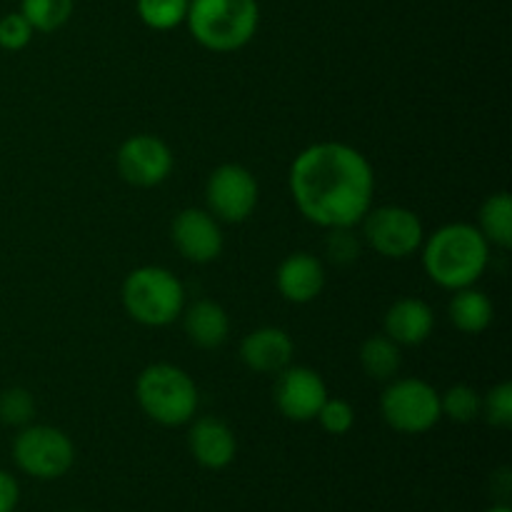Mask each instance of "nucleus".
Returning a JSON list of instances; mask_svg holds the SVG:
<instances>
[{
  "label": "nucleus",
  "mask_w": 512,
  "mask_h": 512,
  "mask_svg": "<svg viewBox=\"0 0 512 512\" xmlns=\"http://www.w3.org/2000/svg\"><path fill=\"white\" fill-rule=\"evenodd\" d=\"M375 173L348 143H313L290 165V195L305 220L320 228H355L373 208Z\"/></svg>",
  "instance_id": "f257e3e1"
},
{
  "label": "nucleus",
  "mask_w": 512,
  "mask_h": 512,
  "mask_svg": "<svg viewBox=\"0 0 512 512\" xmlns=\"http://www.w3.org/2000/svg\"><path fill=\"white\" fill-rule=\"evenodd\" d=\"M423 268L445 290L470 288L483 278L490 263V243L478 225L448 223L423 240Z\"/></svg>",
  "instance_id": "f03ea898"
},
{
  "label": "nucleus",
  "mask_w": 512,
  "mask_h": 512,
  "mask_svg": "<svg viewBox=\"0 0 512 512\" xmlns=\"http://www.w3.org/2000/svg\"><path fill=\"white\" fill-rule=\"evenodd\" d=\"M185 23L205 50L233 53L258 33L260 5L258 0H190Z\"/></svg>",
  "instance_id": "7ed1b4c3"
},
{
  "label": "nucleus",
  "mask_w": 512,
  "mask_h": 512,
  "mask_svg": "<svg viewBox=\"0 0 512 512\" xmlns=\"http://www.w3.org/2000/svg\"><path fill=\"white\" fill-rule=\"evenodd\" d=\"M135 398L140 410L153 423L178 428L198 413V385L183 368L170 363H153L138 375Z\"/></svg>",
  "instance_id": "20e7f679"
},
{
  "label": "nucleus",
  "mask_w": 512,
  "mask_h": 512,
  "mask_svg": "<svg viewBox=\"0 0 512 512\" xmlns=\"http://www.w3.org/2000/svg\"><path fill=\"white\" fill-rule=\"evenodd\" d=\"M123 308L135 323L165 328L185 310V288L175 273L160 265H143L123 280Z\"/></svg>",
  "instance_id": "39448f33"
},
{
  "label": "nucleus",
  "mask_w": 512,
  "mask_h": 512,
  "mask_svg": "<svg viewBox=\"0 0 512 512\" xmlns=\"http://www.w3.org/2000/svg\"><path fill=\"white\" fill-rule=\"evenodd\" d=\"M380 413L398 433L423 435L443 418L440 393L420 378L393 380L380 398Z\"/></svg>",
  "instance_id": "423d86ee"
},
{
  "label": "nucleus",
  "mask_w": 512,
  "mask_h": 512,
  "mask_svg": "<svg viewBox=\"0 0 512 512\" xmlns=\"http://www.w3.org/2000/svg\"><path fill=\"white\" fill-rule=\"evenodd\" d=\"M13 460L35 480H58L73 468V440L53 425H25L13 440Z\"/></svg>",
  "instance_id": "0eeeda50"
},
{
  "label": "nucleus",
  "mask_w": 512,
  "mask_h": 512,
  "mask_svg": "<svg viewBox=\"0 0 512 512\" xmlns=\"http://www.w3.org/2000/svg\"><path fill=\"white\" fill-rule=\"evenodd\" d=\"M363 233L370 248L390 260H405L418 253L425 240V228L418 215L403 205L370 208L363 218Z\"/></svg>",
  "instance_id": "6e6552de"
},
{
  "label": "nucleus",
  "mask_w": 512,
  "mask_h": 512,
  "mask_svg": "<svg viewBox=\"0 0 512 512\" xmlns=\"http://www.w3.org/2000/svg\"><path fill=\"white\" fill-rule=\"evenodd\" d=\"M258 180L245 165L225 163L210 173L205 183V203L208 213L223 223H243L253 215L258 205Z\"/></svg>",
  "instance_id": "1a4fd4ad"
},
{
  "label": "nucleus",
  "mask_w": 512,
  "mask_h": 512,
  "mask_svg": "<svg viewBox=\"0 0 512 512\" xmlns=\"http://www.w3.org/2000/svg\"><path fill=\"white\" fill-rule=\"evenodd\" d=\"M118 173L125 183L135 188H155L173 173V150L158 135L138 133L130 135L115 155Z\"/></svg>",
  "instance_id": "9d476101"
},
{
  "label": "nucleus",
  "mask_w": 512,
  "mask_h": 512,
  "mask_svg": "<svg viewBox=\"0 0 512 512\" xmlns=\"http://www.w3.org/2000/svg\"><path fill=\"white\" fill-rule=\"evenodd\" d=\"M273 398L285 418L293 423H308L318 418L320 408L328 400V385L313 368L288 365L278 373Z\"/></svg>",
  "instance_id": "9b49d317"
},
{
  "label": "nucleus",
  "mask_w": 512,
  "mask_h": 512,
  "mask_svg": "<svg viewBox=\"0 0 512 512\" xmlns=\"http://www.w3.org/2000/svg\"><path fill=\"white\" fill-rule=\"evenodd\" d=\"M170 240L185 260L198 265L218 260L225 245L218 218L203 208L180 210L170 225Z\"/></svg>",
  "instance_id": "f8f14e48"
},
{
  "label": "nucleus",
  "mask_w": 512,
  "mask_h": 512,
  "mask_svg": "<svg viewBox=\"0 0 512 512\" xmlns=\"http://www.w3.org/2000/svg\"><path fill=\"white\" fill-rule=\"evenodd\" d=\"M293 353V338L283 328H273V325L253 330L240 343V360L245 368L263 375H278L280 370L288 368L293 363Z\"/></svg>",
  "instance_id": "ddd939ff"
},
{
  "label": "nucleus",
  "mask_w": 512,
  "mask_h": 512,
  "mask_svg": "<svg viewBox=\"0 0 512 512\" xmlns=\"http://www.w3.org/2000/svg\"><path fill=\"white\" fill-rule=\"evenodd\" d=\"M188 445L198 465L208 470L228 468L238 453V440H235L233 428L225 420L205 415L190 425Z\"/></svg>",
  "instance_id": "4468645a"
},
{
  "label": "nucleus",
  "mask_w": 512,
  "mask_h": 512,
  "mask_svg": "<svg viewBox=\"0 0 512 512\" xmlns=\"http://www.w3.org/2000/svg\"><path fill=\"white\" fill-rule=\"evenodd\" d=\"M275 285L288 303H313L325 288V268L315 255L293 253L280 263Z\"/></svg>",
  "instance_id": "2eb2a0df"
},
{
  "label": "nucleus",
  "mask_w": 512,
  "mask_h": 512,
  "mask_svg": "<svg viewBox=\"0 0 512 512\" xmlns=\"http://www.w3.org/2000/svg\"><path fill=\"white\" fill-rule=\"evenodd\" d=\"M435 328V315L425 300L400 298L388 308L383 320V330L393 343L420 345L430 338Z\"/></svg>",
  "instance_id": "dca6fc26"
},
{
  "label": "nucleus",
  "mask_w": 512,
  "mask_h": 512,
  "mask_svg": "<svg viewBox=\"0 0 512 512\" xmlns=\"http://www.w3.org/2000/svg\"><path fill=\"white\" fill-rule=\"evenodd\" d=\"M183 328L190 343L203 350H215L228 340L230 318L215 300H198L183 310Z\"/></svg>",
  "instance_id": "f3484780"
},
{
  "label": "nucleus",
  "mask_w": 512,
  "mask_h": 512,
  "mask_svg": "<svg viewBox=\"0 0 512 512\" xmlns=\"http://www.w3.org/2000/svg\"><path fill=\"white\" fill-rule=\"evenodd\" d=\"M493 313L495 310L488 295L483 290H475L473 285L455 290L453 300L448 305L450 323L465 335H478L488 330L490 323H493Z\"/></svg>",
  "instance_id": "a211bd4d"
},
{
  "label": "nucleus",
  "mask_w": 512,
  "mask_h": 512,
  "mask_svg": "<svg viewBox=\"0 0 512 512\" xmlns=\"http://www.w3.org/2000/svg\"><path fill=\"white\" fill-rule=\"evenodd\" d=\"M478 230L483 238L495 248L508 250L512 245V200L505 190L490 195L483 205H480Z\"/></svg>",
  "instance_id": "6ab92c4d"
},
{
  "label": "nucleus",
  "mask_w": 512,
  "mask_h": 512,
  "mask_svg": "<svg viewBox=\"0 0 512 512\" xmlns=\"http://www.w3.org/2000/svg\"><path fill=\"white\" fill-rule=\"evenodd\" d=\"M403 355H400V345L393 343L388 335H370L360 348V365H363L365 375L373 380H393L398 375Z\"/></svg>",
  "instance_id": "aec40b11"
},
{
  "label": "nucleus",
  "mask_w": 512,
  "mask_h": 512,
  "mask_svg": "<svg viewBox=\"0 0 512 512\" xmlns=\"http://www.w3.org/2000/svg\"><path fill=\"white\" fill-rule=\"evenodd\" d=\"M75 0H20V13L25 15L33 30L53 33L70 20Z\"/></svg>",
  "instance_id": "412c9836"
},
{
  "label": "nucleus",
  "mask_w": 512,
  "mask_h": 512,
  "mask_svg": "<svg viewBox=\"0 0 512 512\" xmlns=\"http://www.w3.org/2000/svg\"><path fill=\"white\" fill-rule=\"evenodd\" d=\"M188 5L190 0H138L135 8L150 30H173L185 23Z\"/></svg>",
  "instance_id": "4be33fe9"
},
{
  "label": "nucleus",
  "mask_w": 512,
  "mask_h": 512,
  "mask_svg": "<svg viewBox=\"0 0 512 512\" xmlns=\"http://www.w3.org/2000/svg\"><path fill=\"white\" fill-rule=\"evenodd\" d=\"M480 408H483V398L470 385H453L440 395L443 418H450L453 423H473L480 415Z\"/></svg>",
  "instance_id": "5701e85b"
},
{
  "label": "nucleus",
  "mask_w": 512,
  "mask_h": 512,
  "mask_svg": "<svg viewBox=\"0 0 512 512\" xmlns=\"http://www.w3.org/2000/svg\"><path fill=\"white\" fill-rule=\"evenodd\" d=\"M35 418V400L25 388H5L0 393V423L8 428H25Z\"/></svg>",
  "instance_id": "b1692460"
},
{
  "label": "nucleus",
  "mask_w": 512,
  "mask_h": 512,
  "mask_svg": "<svg viewBox=\"0 0 512 512\" xmlns=\"http://www.w3.org/2000/svg\"><path fill=\"white\" fill-rule=\"evenodd\" d=\"M315 420H318L320 428H323L325 433L345 435L350 433V428L355 425V410L348 400L330 398L328 395V400L323 403V408H320L318 418Z\"/></svg>",
  "instance_id": "393cba45"
},
{
  "label": "nucleus",
  "mask_w": 512,
  "mask_h": 512,
  "mask_svg": "<svg viewBox=\"0 0 512 512\" xmlns=\"http://www.w3.org/2000/svg\"><path fill=\"white\" fill-rule=\"evenodd\" d=\"M480 413L485 415L490 425L495 428H510L512 425V385L500 383L495 388L488 390V395L483 398V408Z\"/></svg>",
  "instance_id": "a878e982"
},
{
  "label": "nucleus",
  "mask_w": 512,
  "mask_h": 512,
  "mask_svg": "<svg viewBox=\"0 0 512 512\" xmlns=\"http://www.w3.org/2000/svg\"><path fill=\"white\" fill-rule=\"evenodd\" d=\"M33 25L25 20L23 13H8L0 18V48L10 50H23L33 40Z\"/></svg>",
  "instance_id": "bb28decb"
},
{
  "label": "nucleus",
  "mask_w": 512,
  "mask_h": 512,
  "mask_svg": "<svg viewBox=\"0 0 512 512\" xmlns=\"http://www.w3.org/2000/svg\"><path fill=\"white\" fill-rule=\"evenodd\" d=\"M350 230L353 228H333L325 238V253L333 263L350 265L360 258V240Z\"/></svg>",
  "instance_id": "cd10ccee"
},
{
  "label": "nucleus",
  "mask_w": 512,
  "mask_h": 512,
  "mask_svg": "<svg viewBox=\"0 0 512 512\" xmlns=\"http://www.w3.org/2000/svg\"><path fill=\"white\" fill-rule=\"evenodd\" d=\"M20 503V485L8 470H0V512H13Z\"/></svg>",
  "instance_id": "c85d7f7f"
},
{
  "label": "nucleus",
  "mask_w": 512,
  "mask_h": 512,
  "mask_svg": "<svg viewBox=\"0 0 512 512\" xmlns=\"http://www.w3.org/2000/svg\"><path fill=\"white\" fill-rule=\"evenodd\" d=\"M485 512H510V508H508V505H498V508H490Z\"/></svg>",
  "instance_id": "c756f323"
}]
</instances>
